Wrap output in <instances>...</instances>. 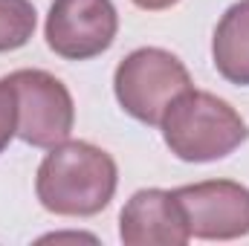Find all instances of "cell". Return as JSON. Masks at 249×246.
<instances>
[{"instance_id": "cell-11", "label": "cell", "mask_w": 249, "mask_h": 246, "mask_svg": "<svg viewBox=\"0 0 249 246\" xmlns=\"http://www.w3.org/2000/svg\"><path fill=\"white\" fill-rule=\"evenodd\" d=\"M139 9H145V12H162V9H171L174 3H180V0H133Z\"/></svg>"}, {"instance_id": "cell-5", "label": "cell", "mask_w": 249, "mask_h": 246, "mask_svg": "<svg viewBox=\"0 0 249 246\" xmlns=\"http://www.w3.org/2000/svg\"><path fill=\"white\" fill-rule=\"evenodd\" d=\"M119 29V15L110 0H55L47 15V44L67 61L102 55Z\"/></svg>"}, {"instance_id": "cell-9", "label": "cell", "mask_w": 249, "mask_h": 246, "mask_svg": "<svg viewBox=\"0 0 249 246\" xmlns=\"http://www.w3.org/2000/svg\"><path fill=\"white\" fill-rule=\"evenodd\" d=\"M35 6L29 0H0V53L20 50L35 32Z\"/></svg>"}, {"instance_id": "cell-7", "label": "cell", "mask_w": 249, "mask_h": 246, "mask_svg": "<svg viewBox=\"0 0 249 246\" xmlns=\"http://www.w3.org/2000/svg\"><path fill=\"white\" fill-rule=\"evenodd\" d=\"M119 238L124 246H183L188 244L186 211L174 191L142 188L136 191L119 217Z\"/></svg>"}, {"instance_id": "cell-6", "label": "cell", "mask_w": 249, "mask_h": 246, "mask_svg": "<svg viewBox=\"0 0 249 246\" xmlns=\"http://www.w3.org/2000/svg\"><path fill=\"white\" fill-rule=\"evenodd\" d=\"M191 238L235 241L249 235V188L232 180H206L174 191Z\"/></svg>"}, {"instance_id": "cell-1", "label": "cell", "mask_w": 249, "mask_h": 246, "mask_svg": "<svg viewBox=\"0 0 249 246\" xmlns=\"http://www.w3.org/2000/svg\"><path fill=\"white\" fill-rule=\"evenodd\" d=\"M119 183L116 162L90 142H61L50 148L38 168L35 191L47 211L61 217H90L110 206Z\"/></svg>"}, {"instance_id": "cell-8", "label": "cell", "mask_w": 249, "mask_h": 246, "mask_svg": "<svg viewBox=\"0 0 249 246\" xmlns=\"http://www.w3.org/2000/svg\"><path fill=\"white\" fill-rule=\"evenodd\" d=\"M212 58L226 81L249 87V0L229 6L220 18L212 41Z\"/></svg>"}, {"instance_id": "cell-4", "label": "cell", "mask_w": 249, "mask_h": 246, "mask_svg": "<svg viewBox=\"0 0 249 246\" xmlns=\"http://www.w3.org/2000/svg\"><path fill=\"white\" fill-rule=\"evenodd\" d=\"M12 96L15 136L35 148H55L70 139L75 122L72 96L47 70H18L0 78Z\"/></svg>"}, {"instance_id": "cell-10", "label": "cell", "mask_w": 249, "mask_h": 246, "mask_svg": "<svg viewBox=\"0 0 249 246\" xmlns=\"http://www.w3.org/2000/svg\"><path fill=\"white\" fill-rule=\"evenodd\" d=\"M12 136H15V107H12V96H9L6 84L0 81V154Z\"/></svg>"}, {"instance_id": "cell-3", "label": "cell", "mask_w": 249, "mask_h": 246, "mask_svg": "<svg viewBox=\"0 0 249 246\" xmlns=\"http://www.w3.org/2000/svg\"><path fill=\"white\" fill-rule=\"evenodd\" d=\"M113 90L127 116L142 124H160L174 99L191 90V75L177 55L142 47L116 67Z\"/></svg>"}, {"instance_id": "cell-2", "label": "cell", "mask_w": 249, "mask_h": 246, "mask_svg": "<svg viewBox=\"0 0 249 246\" xmlns=\"http://www.w3.org/2000/svg\"><path fill=\"white\" fill-rule=\"evenodd\" d=\"M162 136L174 157L183 162H214L229 157L249 139L241 113L203 90H186L162 116Z\"/></svg>"}]
</instances>
